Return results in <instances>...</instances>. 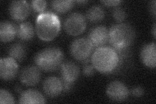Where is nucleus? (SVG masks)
I'll return each mask as SVG.
<instances>
[{
	"label": "nucleus",
	"instance_id": "4468645a",
	"mask_svg": "<svg viewBox=\"0 0 156 104\" xmlns=\"http://www.w3.org/2000/svg\"><path fill=\"white\" fill-rule=\"evenodd\" d=\"M156 45L155 42L144 45L140 51V59L146 66L155 68L156 66Z\"/></svg>",
	"mask_w": 156,
	"mask_h": 104
},
{
	"label": "nucleus",
	"instance_id": "423d86ee",
	"mask_svg": "<svg viewBox=\"0 0 156 104\" xmlns=\"http://www.w3.org/2000/svg\"><path fill=\"white\" fill-rule=\"evenodd\" d=\"M59 69L63 91L69 92L80 75V68L75 63L66 61L62 63Z\"/></svg>",
	"mask_w": 156,
	"mask_h": 104
},
{
	"label": "nucleus",
	"instance_id": "1a4fd4ad",
	"mask_svg": "<svg viewBox=\"0 0 156 104\" xmlns=\"http://www.w3.org/2000/svg\"><path fill=\"white\" fill-rule=\"evenodd\" d=\"M31 8L27 2L12 1L9 6V13L10 16L16 22H22L29 16Z\"/></svg>",
	"mask_w": 156,
	"mask_h": 104
},
{
	"label": "nucleus",
	"instance_id": "2eb2a0df",
	"mask_svg": "<svg viewBox=\"0 0 156 104\" xmlns=\"http://www.w3.org/2000/svg\"><path fill=\"white\" fill-rule=\"evenodd\" d=\"M18 102L22 104L45 103L46 99L39 91L34 89H28L20 93Z\"/></svg>",
	"mask_w": 156,
	"mask_h": 104
},
{
	"label": "nucleus",
	"instance_id": "393cba45",
	"mask_svg": "<svg viewBox=\"0 0 156 104\" xmlns=\"http://www.w3.org/2000/svg\"><path fill=\"white\" fill-rule=\"evenodd\" d=\"M130 92H131V95L133 96L136 97V98H139V97H141L144 95V90L143 87L138 86V87H133L131 90Z\"/></svg>",
	"mask_w": 156,
	"mask_h": 104
},
{
	"label": "nucleus",
	"instance_id": "0eeeda50",
	"mask_svg": "<svg viewBox=\"0 0 156 104\" xmlns=\"http://www.w3.org/2000/svg\"><path fill=\"white\" fill-rule=\"evenodd\" d=\"M65 31L71 36H78L85 31L87 27L85 16L80 13H73L64 22Z\"/></svg>",
	"mask_w": 156,
	"mask_h": 104
},
{
	"label": "nucleus",
	"instance_id": "39448f33",
	"mask_svg": "<svg viewBox=\"0 0 156 104\" xmlns=\"http://www.w3.org/2000/svg\"><path fill=\"white\" fill-rule=\"evenodd\" d=\"M94 48L87 38H80L72 42L70 52L76 60L85 63L89 61V59L93 53Z\"/></svg>",
	"mask_w": 156,
	"mask_h": 104
},
{
	"label": "nucleus",
	"instance_id": "f8f14e48",
	"mask_svg": "<svg viewBox=\"0 0 156 104\" xmlns=\"http://www.w3.org/2000/svg\"><path fill=\"white\" fill-rule=\"evenodd\" d=\"M87 38L94 48L104 46L109 42V29L104 26H96L91 29Z\"/></svg>",
	"mask_w": 156,
	"mask_h": 104
},
{
	"label": "nucleus",
	"instance_id": "cd10ccee",
	"mask_svg": "<svg viewBox=\"0 0 156 104\" xmlns=\"http://www.w3.org/2000/svg\"><path fill=\"white\" fill-rule=\"evenodd\" d=\"M152 34H153V36H154V38H156V25H155V23H154V26H153Z\"/></svg>",
	"mask_w": 156,
	"mask_h": 104
},
{
	"label": "nucleus",
	"instance_id": "a878e982",
	"mask_svg": "<svg viewBox=\"0 0 156 104\" xmlns=\"http://www.w3.org/2000/svg\"><path fill=\"white\" fill-rule=\"evenodd\" d=\"M101 3L106 7H118L122 3L119 0H107V1H101Z\"/></svg>",
	"mask_w": 156,
	"mask_h": 104
},
{
	"label": "nucleus",
	"instance_id": "a211bd4d",
	"mask_svg": "<svg viewBox=\"0 0 156 104\" xmlns=\"http://www.w3.org/2000/svg\"><path fill=\"white\" fill-rule=\"evenodd\" d=\"M27 47L21 42L14 43L10 46L8 50L9 57L18 62L23 61L27 56Z\"/></svg>",
	"mask_w": 156,
	"mask_h": 104
},
{
	"label": "nucleus",
	"instance_id": "bb28decb",
	"mask_svg": "<svg viewBox=\"0 0 156 104\" xmlns=\"http://www.w3.org/2000/svg\"><path fill=\"white\" fill-rule=\"evenodd\" d=\"M148 8H149V11H150L151 14H152L154 18H155V15H156V11H155V10H156V2L155 1V0L150 2Z\"/></svg>",
	"mask_w": 156,
	"mask_h": 104
},
{
	"label": "nucleus",
	"instance_id": "f257e3e1",
	"mask_svg": "<svg viewBox=\"0 0 156 104\" xmlns=\"http://www.w3.org/2000/svg\"><path fill=\"white\" fill-rule=\"evenodd\" d=\"M90 61L96 71L109 74L117 70L119 57L115 49L104 46L96 48L91 56Z\"/></svg>",
	"mask_w": 156,
	"mask_h": 104
},
{
	"label": "nucleus",
	"instance_id": "b1692460",
	"mask_svg": "<svg viewBox=\"0 0 156 104\" xmlns=\"http://www.w3.org/2000/svg\"><path fill=\"white\" fill-rule=\"evenodd\" d=\"M85 64V66H83V73L84 75L86 76H93L96 72V69L92 65V63L89 64L87 63Z\"/></svg>",
	"mask_w": 156,
	"mask_h": 104
},
{
	"label": "nucleus",
	"instance_id": "dca6fc26",
	"mask_svg": "<svg viewBox=\"0 0 156 104\" xmlns=\"http://www.w3.org/2000/svg\"><path fill=\"white\" fill-rule=\"evenodd\" d=\"M17 34V26L9 21H3L0 23V39L7 43L13 41Z\"/></svg>",
	"mask_w": 156,
	"mask_h": 104
},
{
	"label": "nucleus",
	"instance_id": "f3484780",
	"mask_svg": "<svg viewBox=\"0 0 156 104\" xmlns=\"http://www.w3.org/2000/svg\"><path fill=\"white\" fill-rule=\"evenodd\" d=\"M35 29L29 22H23L17 26V37L23 41H30L35 36Z\"/></svg>",
	"mask_w": 156,
	"mask_h": 104
},
{
	"label": "nucleus",
	"instance_id": "aec40b11",
	"mask_svg": "<svg viewBox=\"0 0 156 104\" xmlns=\"http://www.w3.org/2000/svg\"><path fill=\"white\" fill-rule=\"evenodd\" d=\"M75 2L71 0H55L51 2V5L54 11L59 14L68 12L74 5Z\"/></svg>",
	"mask_w": 156,
	"mask_h": 104
},
{
	"label": "nucleus",
	"instance_id": "ddd939ff",
	"mask_svg": "<svg viewBox=\"0 0 156 104\" xmlns=\"http://www.w3.org/2000/svg\"><path fill=\"white\" fill-rule=\"evenodd\" d=\"M43 91L50 98L59 96L63 91V84L61 78L55 76L48 77L43 82Z\"/></svg>",
	"mask_w": 156,
	"mask_h": 104
},
{
	"label": "nucleus",
	"instance_id": "f03ea898",
	"mask_svg": "<svg viewBox=\"0 0 156 104\" xmlns=\"http://www.w3.org/2000/svg\"><path fill=\"white\" fill-rule=\"evenodd\" d=\"M135 38L134 28L128 23H118L109 30V42L116 52L129 50Z\"/></svg>",
	"mask_w": 156,
	"mask_h": 104
},
{
	"label": "nucleus",
	"instance_id": "6e6552de",
	"mask_svg": "<svg viewBox=\"0 0 156 104\" xmlns=\"http://www.w3.org/2000/svg\"><path fill=\"white\" fill-rule=\"evenodd\" d=\"M106 95L111 100L115 102H123L128 98L129 91L122 82L120 81H113L107 85Z\"/></svg>",
	"mask_w": 156,
	"mask_h": 104
},
{
	"label": "nucleus",
	"instance_id": "9d476101",
	"mask_svg": "<svg viewBox=\"0 0 156 104\" xmlns=\"http://www.w3.org/2000/svg\"><path fill=\"white\" fill-rule=\"evenodd\" d=\"M17 61L11 57L2 58L0 60V76L4 81L14 80L18 72Z\"/></svg>",
	"mask_w": 156,
	"mask_h": 104
},
{
	"label": "nucleus",
	"instance_id": "4be33fe9",
	"mask_svg": "<svg viewBox=\"0 0 156 104\" xmlns=\"http://www.w3.org/2000/svg\"><path fill=\"white\" fill-rule=\"evenodd\" d=\"M14 103H15V100L11 93L3 88L0 90V103L13 104Z\"/></svg>",
	"mask_w": 156,
	"mask_h": 104
},
{
	"label": "nucleus",
	"instance_id": "9b49d317",
	"mask_svg": "<svg viewBox=\"0 0 156 104\" xmlns=\"http://www.w3.org/2000/svg\"><path fill=\"white\" fill-rule=\"evenodd\" d=\"M41 70L36 65H29L23 68L20 74V80L26 86H35L41 81Z\"/></svg>",
	"mask_w": 156,
	"mask_h": 104
},
{
	"label": "nucleus",
	"instance_id": "c756f323",
	"mask_svg": "<svg viewBox=\"0 0 156 104\" xmlns=\"http://www.w3.org/2000/svg\"><path fill=\"white\" fill-rule=\"evenodd\" d=\"M15 91H21V88H20L19 87H16V88H15Z\"/></svg>",
	"mask_w": 156,
	"mask_h": 104
},
{
	"label": "nucleus",
	"instance_id": "5701e85b",
	"mask_svg": "<svg viewBox=\"0 0 156 104\" xmlns=\"http://www.w3.org/2000/svg\"><path fill=\"white\" fill-rule=\"evenodd\" d=\"M31 4L32 9L37 13H44L47 7V2L44 0H34Z\"/></svg>",
	"mask_w": 156,
	"mask_h": 104
},
{
	"label": "nucleus",
	"instance_id": "412c9836",
	"mask_svg": "<svg viewBox=\"0 0 156 104\" xmlns=\"http://www.w3.org/2000/svg\"><path fill=\"white\" fill-rule=\"evenodd\" d=\"M112 15L117 22L122 23L127 17V13L124 8L116 7L112 12Z\"/></svg>",
	"mask_w": 156,
	"mask_h": 104
},
{
	"label": "nucleus",
	"instance_id": "6ab92c4d",
	"mask_svg": "<svg viewBox=\"0 0 156 104\" xmlns=\"http://www.w3.org/2000/svg\"><path fill=\"white\" fill-rule=\"evenodd\" d=\"M105 17V11L101 7L94 5L87 10L85 18L92 23L101 22Z\"/></svg>",
	"mask_w": 156,
	"mask_h": 104
},
{
	"label": "nucleus",
	"instance_id": "20e7f679",
	"mask_svg": "<svg viewBox=\"0 0 156 104\" xmlns=\"http://www.w3.org/2000/svg\"><path fill=\"white\" fill-rule=\"evenodd\" d=\"M64 53L57 47H48L37 53L34 57L35 65L45 72H53L60 68Z\"/></svg>",
	"mask_w": 156,
	"mask_h": 104
},
{
	"label": "nucleus",
	"instance_id": "c85d7f7f",
	"mask_svg": "<svg viewBox=\"0 0 156 104\" xmlns=\"http://www.w3.org/2000/svg\"><path fill=\"white\" fill-rule=\"evenodd\" d=\"M77 3H87V1H78V2H76Z\"/></svg>",
	"mask_w": 156,
	"mask_h": 104
},
{
	"label": "nucleus",
	"instance_id": "7ed1b4c3",
	"mask_svg": "<svg viewBox=\"0 0 156 104\" xmlns=\"http://www.w3.org/2000/svg\"><path fill=\"white\" fill-rule=\"evenodd\" d=\"M61 31V21L52 12L41 13L36 19L35 31L43 41H51L55 38Z\"/></svg>",
	"mask_w": 156,
	"mask_h": 104
}]
</instances>
